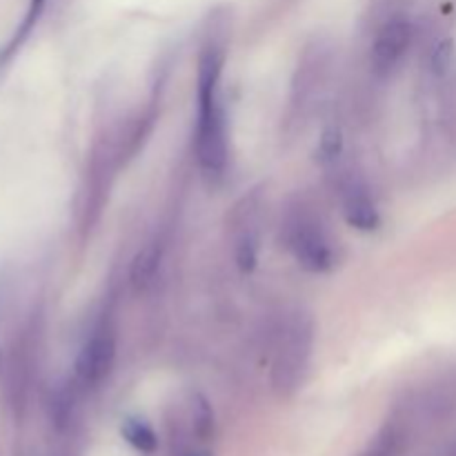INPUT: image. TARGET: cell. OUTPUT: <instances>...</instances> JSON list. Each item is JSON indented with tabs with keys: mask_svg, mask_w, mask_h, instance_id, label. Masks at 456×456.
I'll use <instances>...</instances> for the list:
<instances>
[{
	"mask_svg": "<svg viewBox=\"0 0 456 456\" xmlns=\"http://www.w3.org/2000/svg\"><path fill=\"white\" fill-rule=\"evenodd\" d=\"M225 47V38L218 31H208L199 53V71H196L194 151L200 169L208 176H221L230 159V134H227V116L221 98Z\"/></svg>",
	"mask_w": 456,
	"mask_h": 456,
	"instance_id": "cell-1",
	"label": "cell"
},
{
	"mask_svg": "<svg viewBox=\"0 0 456 456\" xmlns=\"http://www.w3.org/2000/svg\"><path fill=\"white\" fill-rule=\"evenodd\" d=\"M314 350V321L297 310L281 321L272 350V386L281 396H289L303 386Z\"/></svg>",
	"mask_w": 456,
	"mask_h": 456,
	"instance_id": "cell-2",
	"label": "cell"
},
{
	"mask_svg": "<svg viewBox=\"0 0 456 456\" xmlns=\"http://www.w3.org/2000/svg\"><path fill=\"white\" fill-rule=\"evenodd\" d=\"M283 243L298 267L310 274H325L337 265L334 243L319 214L303 200L288 208L283 216Z\"/></svg>",
	"mask_w": 456,
	"mask_h": 456,
	"instance_id": "cell-3",
	"label": "cell"
},
{
	"mask_svg": "<svg viewBox=\"0 0 456 456\" xmlns=\"http://www.w3.org/2000/svg\"><path fill=\"white\" fill-rule=\"evenodd\" d=\"M227 230H230L232 252H234L236 267L243 274L254 272L261 254L263 236V196L258 190L248 191L236 200L227 216Z\"/></svg>",
	"mask_w": 456,
	"mask_h": 456,
	"instance_id": "cell-4",
	"label": "cell"
},
{
	"mask_svg": "<svg viewBox=\"0 0 456 456\" xmlns=\"http://www.w3.org/2000/svg\"><path fill=\"white\" fill-rule=\"evenodd\" d=\"M116 361V330L107 316H102L85 338L76 359V383L83 390H96Z\"/></svg>",
	"mask_w": 456,
	"mask_h": 456,
	"instance_id": "cell-5",
	"label": "cell"
},
{
	"mask_svg": "<svg viewBox=\"0 0 456 456\" xmlns=\"http://www.w3.org/2000/svg\"><path fill=\"white\" fill-rule=\"evenodd\" d=\"M338 199L347 225L359 232H377L381 225V214L372 199L368 183L352 169L338 172Z\"/></svg>",
	"mask_w": 456,
	"mask_h": 456,
	"instance_id": "cell-6",
	"label": "cell"
},
{
	"mask_svg": "<svg viewBox=\"0 0 456 456\" xmlns=\"http://www.w3.org/2000/svg\"><path fill=\"white\" fill-rule=\"evenodd\" d=\"M412 43V27L403 18L386 22L372 45V67L377 74H390Z\"/></svg>",
	"mask_w": 456,
	"mask_h": 456,
	"instance_id": "cell-7",
	"label": "cell"
},
{
	"mask_svg": "<svg viewBox=\"0 0 456 456\" xmlns=\"http://www.w3.org/2000/svg\"><path fill=\"white\" fill-rule=\"evenodd\" d=\"M120 435L123 439L132 445L134 450L142 454H151L159 448V439H156V432L145 419L141 417H127L120 426Z\"/></svg>",
	"mask_w": 456,
	"mask_h": 456,
	"instance_id": "cell-8",
	"label": "cell"
},
{
	"mask_svg": "<svg viewBox=\"0 0 456 456\" xmlns=\"http://www.w3.org/2000/svg\"><path fill=\"white\" fill-rule=\"evenodd\" d=\"M160 265V248L159 243H151L147 248H142L141 252L136 254L132 263V281L138 289L147 288V285L154 281L156 272H159Z\"/></svg>",
	"mask_w": 456,
	"mask_h": 456,
	"instance_id": "cell-9",
	"label": "cell"
},
{
	"mask_svg": "<svg viewBox=\"0 0 456 456\" xmlns=\"http://www.w3.org/2000/svg\"><path fill=\"white\" fill-rule=\"evenodd\" d=\"M45 3H47V0H29V9H27L25 20H22V25L18 27L16 36H13L12 43H9V47L3 52V58H0V61H7V58L12 56L13 52H18V47H20V45L25 43L27 36H29L31 31H34V27H36V22H38L40 13H43Z\"/></svg>",
	"mask_w": 456,
	"mask_h": 456,
	"instance_id": "cell-10",
	"label": "cell"
},
{
	"mask_svg": "<svg viewBox=\"0 0 456 456\" xmlns=\"http://www.w3.org/2000/svg\"><path fill=\"white\" fill-rule=\"evenodd\" d=\"M395 450H396L395 435H383L381 439H379L377 444L368 450V454L365 456H392L395 454Z\"/></svg>",
	"mask_w": 456,
	"mask_h": 456,
	"instance_id": "cell-11",
	"label": "cell"
},
{
	"mask_svg": "<svg viewBox=\"0 0 456 456\" xmlns=\"http://www.w3.org/2000/svg\"><path fill=\"white\" fill-rule=\"evenodd\" d=\"M187 456H212L208 452V450H194V452H190Z\"/></svg>",
	"mask_w": 456,
	"mask_h": 456,
	"instance_id": "cell-12",
	"label": "cell"
}]
</instances>
